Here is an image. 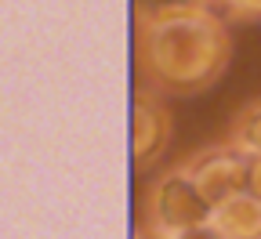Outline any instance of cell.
<instances>
[{
  "label": "cell",
  "instance_id": "277c9868",
  "mask_svg": "<svg viewBox=\"0 0 261 239\" xmlns=\"http://www.w3.org/2000/svg\"><path fill=\"white\" fill-rule=\"evenodd\" d=\"M236 152L247 160H261V98L236 116Z\"/></svg>",
  "mask_w": 261,
  "mask_h": 239
},
{
  "label": "cell",
  "instance_id": "6da1fadb",
  "mask_svg": "<svg viewBox=\"0 0 261 239\" xmlns=\"http://www.w3.org/2000/svg\"><path fill=\"white\" fill-rule=\"evenodd\" d=\"M149 62L167 87L200 91L228 62V29L203 8L167 11L149 33Z\"/></svg>",
  "mask_w": 261,
  "mask_h": 239
},
{
  "label": "cell",
  "instance_id": "5b68a950",
  "mask_svg": "<svg viewBox=\"0 0 261 239\" xmlns=\"http://www.w3.org/2000/svg\"><path fill=\"white\" fill-rule=\"evenodd\" d=\"M218 4L236 18H261V0H218Z\"/></svg>",
  "mask_w": 261,
  "mask_h": 239
},
{
  "label": "cell",
  "instance_id": "8992f818",
  "mask_svg": "<svg viewBox=\"0 0 261 239\" xmlns=\"http://www.w3.org/2000/svg\"><path fill=\"white\" fill-rule=\"evenodd\" d=\"M247 181H250L254 196L261 199V160H254V163H250V170H247Z\"/></svg>",
  "mask_w": 261,
  "mask_h": 239
},
{
  "label": "cell",
  "instance_id": "3957f363",
  "mask_svg": "<svg viewBox=\"0 0 261 239\" xmlns=\"http://www.w3.org/2000/svg\"><path fill=\"white\" fill-rule=\"evenodd\" d=\"M211 225L221 239H261V199L254 192H232L214 203Z\"/></svg>",
  "mask_w": 261,
  "mask_h": 239
},
{
  "label": "cell",
  "instance_id": "7a4b0ae2",
  "mask_svg": "<svg viewBox=\"0 0 261 239\" xmlns=\"http://www.w3.org/2000/svg\"><path fill=\"white\" fill-rule=\"evenodd\" d=\"M243 160H247L243 152H211V156H203L200 170L192 174V189L200 192V199L203 203H221L225 196L240 192L243 181H247V170H250Z\"/></svg>",
  "mask_w": 261,
  "mask_h": 239
}]
</instances>
